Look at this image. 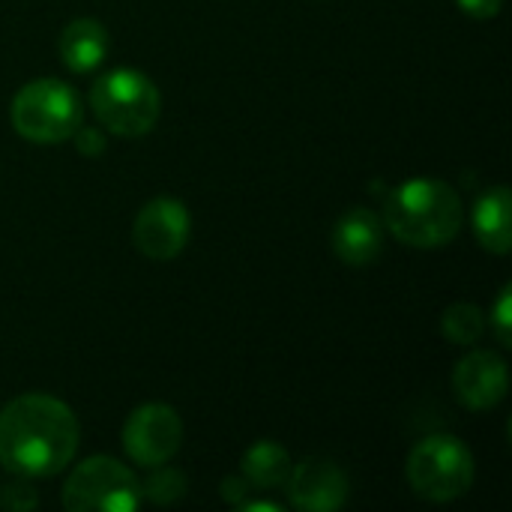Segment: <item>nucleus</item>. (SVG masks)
<instances>
[{"label":"nucleus","instance_id":"f257e3e1","mask_svg":"<svg viewBox=\"0 0 512 512\" xmlns=\"http://www.w3.org/2000/svg\"><path fill=\"white\" fill-rule=\"evenodd\" d=\"M78 420L72 408L48 393L15 396L0 411V465L24 480L60 474L78 450Z\"/></svg>","mask_w":512,"mask_h":512},{"label":"nucleus","instance_id":"f03ea898","mask_svg":"<svg viewBox=\"0 0 512 512\" xmlns=\"http://www.w3.org/2000/svg\"><path fill=\"white\" fill-rule=\"evenodd\" d=\"M381 219L399 243L414 249H441L462 231L465 207L450 183L417 177L390 192Z\"/></svg>","mask_w":512,"mask_h":512},{"label":"nucleus","instance_id":"7ed1b4c3","mask_svg":"<svg viewBox=\"0 0 512 512\" xmlns=\"http://www.w3.org/2000/svg\"><path fill=\"white\" fill-rule=\"evenodd\" d=\"M90 105L96 120L123 138L147 135L162 111L159 87L138 69H111L90 87Z\"/></svg>","mask_w":512,"mask_h":512},{"label":"nucleus","instance_id":"20e7f679","mask_svg":"<svg viewBox=\"0 0 512 512\" xmlns=\"http://www.w3.org/2000/svg\"><path fill=\"white\" fill-rule=\"evenodd\" d=\"M9 117L21 138L33 144H57L75 135L84 120V108L66 81L36 78L15 93Z\"/></svg>","mask_w":512,"mask_h":512},{"label":"nucleus","instance_id":"39448f33","mask_svg":"<svg viewBox=\"0 0 512 512\" xmlns=\"http://www.w3.org/2000/svg\"><path fill=\"white\" fill-rule=\"evenodd\" d=\"M405 471L414 495L447 504L474 486V453L456 435H429L411 450Z\"/></svg>","mask_w":512,"mask_h":512},{"label":"nucleus","instance_id":"423d86ee","mask_svg":"<svg viewBox=\"0 0 512 512\" xmlns=\"http://www.w3.org/2000/svg\"><path fill=\"white\" fill-rule=\"evenodd\" d=\"M69 512H135L141 507L138 477L111 456L84 459L63 486Z\"/></svg>","mask_w":512,"mask_h":512},{"label":"nucleus","instance_id":"0eeeda50","mask_svg":"<svg viewBox=\"0 0 512 512\" xmlns=\"http://www.w3.org/2000/svg\"><path fill=\"white\" fill-rule=\"evenodd\" d=\"M183 444V420L171 405L150 402L129 414L123 426V450L141 468L165 465Z\"/></svg>","mask_w":512,"mask_h":512},{"label":"nucleus","instance_id":"6e6552de","mask_svg":"<svg viewBox=\"0 0 512 512\" xmlns=\"http://www.w3.org/2000/svg\"><path fill=\"white\" fill-rule=\"evenodd\" d=\"M189 231H192V219H189L186 204L180 198L159 195V198H150L135 216L132 243L144 258L171 261L186 249Z\"/></svg>","mask_w":512,"mask_h":512},{"label":"nucleus","instance_id":"1a4fd4ad","mask_svg":"<svg viewBox=\"0 0 512 512\" xmlns=\"http://www.w3.org/2000/svg\"><path fill=\"white\" fill-rule=\"evenodd\" d=\"M288 504L303 512H336L348 501L345 471L321 456H309L300 465H291L285 480Z\"/></svg>","mask_w":512,"mask_h":512},{"label":"nucleus","instance_id":"9d476101","mask_svg":"<svg viewBox=\"0 0 512 512\" xmlns=\"http://www.w3.org/2000/svg\"><path fill=\"white\" fill-rule=\"evenodd\" d=\"M456 399L471 411H489L507 399L510 372L495 351H471L456 363L453 372Z\"/></svg>","mask_w":512,"mask_h":512},{"label":"nucleus","instance_id":"9b49d317","mask_svg":"<svg viewBox=\"0 0 512 512\" xmlns=\"http://www.w3.org/2000/svg\"><path fill=\"white\" fill-rule=\"evenodd\" d=\"M384 249V219L369 207L348 210L333 228V252L348 267L372 264Z\"/></svg>","mask_w":512,"mask_h":512},{"label":"nucleus","instance_id":"f8f14e48","mask_svg":"<svg viewBox=\"0 0 512 512\" xmlns=\"http://www.w3.org/2000/svg\"><path fill=\"white\" fill-rule=\"evenodd\" d=\"M57 51L69 72L75 75L93 72L96 66H102L108 54V30L96 18H75L63 27L57 39Z\"/></svg>","mask_w":512,"mask_h":512},{"label":"nucleus","instance_id":"ddd939ff","mask_svg":"<svg viewBox=\"0 0 512 512\" xmlns=\"http://www.w3.org/2000/svg\"><path fill=\"white\" fill-rule=\"evenodd\" d=\"M512 195L507 186H495L483 192L474 204V234L486 252L495 255H510L512 228H510Z\"/></svg>","mask_w":512,"mask_h":512},{"label":"nucleus","instance_id":"4468645a","mask_svg":"<svg viewBox=\"0 0 512 512\" xmlns=\"http://www.w3.org/2000/svg\"><path fill=\"white\" fill-rule=\"evenodd\" d=\"M240 474L255 489H282L291 474V456L276 441H258L243 453Z\"/></svg>","mask_w":512,"mask_h":512},{"label":"nucleus","instance_id":"2eb2a0df","mask_svg":"<svg viewBox=\"0 0 512 512\" xmlns=\"http://www.w3.org/2000/svg\"><path fill=\"white\" fill-rule=\"evenodd\" d=\"M441 330L453 345H477L486 333V315L474 303H453L441 315Z\"/></svg>","mask_w":512,"mask_h":512},{"label":"nucleus","instance_id":"dca6fc26","mask_svg":"<svg viewBox=\"0 0 512 512\" xmlns=\"http://www.w3.org/2000/svg\"><path fill=\"white\" fill-rule=\"evenodd\" d=\"M150 471L153 474L141 483V498H147V501H153L159 507H168V504H174V501H180L186 495V477H183V471L171 468L168 462L165 465H156Z\"/></svg>","mask_w":512,"mask_h":512},{"label":"nucleus","instance_id":"f3484780","mask_svg":"<svg viewBox=\"0 0 512 512\" xmlns=\"http://www.w3.org/2000/svg\"><path fill=\"white\" fill-rule=\"evenodd\" d=\"M36 504H39V498L24 477H18L15 483L0 489V507L6 512H30Z\"/></svg>","mask_w":512,"mask_h":512},{"label":"nucleus","instance_id":"a211bd4d","mask_svg":"<svg viewBox=\"0 0 512 512\" xmlns=\"http://www.w3.org/2000/svg\"><path fill=\"white\" fill-rule=\"evenodd\" d=\"M492 327H495V336H498L501 348H512V285H504V291H501V297L495 303Z\"/></svg>","mask_w":512,"mask_h":512},{"label":"nucleus","instance_id":"6ab92c4d","mask_svg":"<svg viewBox=\"0 0 512 512\" xmlns=\"http://www.w3.org/2000/svg\"><path fill=\"white\" fill-rule=\"evenodd\" d=\"M72 138H75V147H78L81 156H99V153H105V135L99 129L78 126Z\"/></svg>","mask_w":512,"mask_h":512},{"label":"nucleus","instance_id":"aec40b11","mask_svg":"<svg viewBox=\"0 0 512 512\" xmlns=\"http://www.w3.org/2000/svg\"><path fill=\"white\" fill-rule=\"evenodd\" d=\"M456 3H459V9H462L465 15L480 18V21L495 18V15L501 12V6H504V0H456Z\"/></svg>","mask_w":512,"mask_h":512},{"label":"nucleus","instance_id":"412c9836","mask_svg":"<svg viewBox=\"0 0 512 512\" xmlns=\"http://www.w3.org/2000/svg\"><path fill=\"white\" fill-rule=\"evenodd\" d=\"M222 498L234 507H240L246 498H249V480L240 474V477H225L222 480Z\"/></svg>","mask_w":512,"mask_h":512},{"label":"nucleus","instance_id":"4be33fe9","mask_svg":"<svg viewBox=\"0 0 512 512\" xmlns=\"http://www.w3.org/2000/svg\"><path fill=\"white\" fill-rule=\"evenodd\" d=\"M240 510L243 512H285L282 504H276V501H243L240 504Z\"/></svg>","mask_w":512,"mask_h":512}]
</instances>
